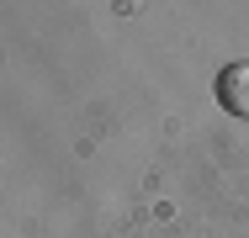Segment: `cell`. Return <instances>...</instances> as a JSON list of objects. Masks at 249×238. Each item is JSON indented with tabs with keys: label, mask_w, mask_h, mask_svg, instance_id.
<instances>
[{
	"label": "cell",
	"mask_w": 249,
	"mask_h": 238,
	"mask_svg": "<svg viewBox=\"0 0 249 238\" xmlns=\"http://www.w3.org/2000/svg\"><path fill=\"white\" fill-rule=\"evenodd\" d=\"M217 101H223V111L228 117H249V64H228L223 74H217Z\"/></svg>",
	"instance_id": "cell-1"
}]
</instances>
